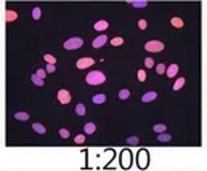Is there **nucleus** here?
<instances>
[{
  "label": "nucleus",
  "mask_w": 207,
  "mask_h": 171,
  "mask_svg": "<svg viewBox=\"0 0 207 171\" xmlns=\"http://www.w3.org/2000/svg\"><path fill=\"white\" fill-rule=\"evenodd\" d=\"M85 112H87V109H85L83 104H77L76 106V113L77 115H85Z\"/></svg>",
  "instance_id": "obj_24"
},
{
  "label": "nucleus",
  "mask_w": 207,
  "mask_h": 171,
  "mask_svg": "<svg viewBox=\"0 0 207 171\" xmlns=\"http://www.w3.org/2000/svg\"><path fill=\"white\" fill-rule=\"evenodd\" d=\"M43 59L47 61V64H56V58H55V56H52V54H45L43 56Z\"/></svg>",
  "instance_id": "obj_26"
},
{
  "label": "nucleus",
  "mask_w": 207,
  "mask_h": 171,
  "mask_svg": "<svg viewBox=\"0 0 207 171\" xmlns=\"http://www.w3.org/2000/svg\"><path fill=\"white\" fill-rule=\"evenodd\" d=\"M93 27H95V31L101 32V31H106V29H108V27H109V23L105 21V19H103V21H97Z\"/></svg>",
  "instance_id": "obj_10"
},
{
  "label": "nucleus",
  "mask_w": 207,
  "mask_h": 171,
  "mask_svg": "<svg viewBox=\"0 0 207 171\" xmlns=\"http://www.w3.org/2000/svg\"><path fill=\"white\" fill-rule=\"evenodd\" d=\"M138 166L140 168L148 166V150H145V149L138 152Z\"/></svg>",
  "instance_id": "obj_6"
},
{
  "label": "nucleus",
  "mask_w": 207,
  "mask_h": 171,
  "mask_svg": "<svg viewBox=\"0 0 207 171\" xmlns=\"http://www.w3.org/2000/svg\"><path fill=\"white\" fill-rule=\"evenodd\" d=\"M122 43H124V39H122V37H114V39L111 40V45L112 46H120Z\"/></svg>",
  "instance_id": "obj_25"
},
{
  "label": "nucleus",
  "mask_w": 207,
  "mask_h": 171,
  "mask_svg": "<svg viewBox=\"0 0 207 171\" xmlns=\"http://www.w3.org/2000/svg\"><path fill=\"white\" fill-rule=\"evenodd\" d=\"M185 82H186V80H185L183 77H180V79H177V80H175V83H173V90H175V91H178V90H180V88H183V85H185Z\"/></svg>",
  "instance_id": "obj_19"
},
{
  "label": "nucleus",
  "mask_w": 207,
  "mask_h": 171,
  "mask_svg": "<svg viewBox=\"0 0 207 171\" xmlns=\"http://www.w3.org/2000/svg\"><path fill=\"white\" fill-rule=\"evenodd\" d=\"M83 45V40L79 39V37H72V39H68L64 42V48L66 50H77Z\"/></svg>",
  "instance_id": "obj_3"
},
{
  "label": "nucleus",
  "mask_w": 207,
  "mask_h": 171,
  "mask_svg": "<svg viewBox=\"0 0 207 171\" xmlns=\"http://www.w3.org/2000/svg\"><path fill=\"white\" fill-rule=\"evenodd\" d=\"M170 24H172L173 27H177V29H182V27H185V21L182 19V18H178V16L172 18V19H170Z\"/></svg>",
  "instance_id": "obj_13"
},
{
  "label": "nucleus",
  "mask_w": 207,
  "mask_h": 171,
  "mask_svg": "<svg viewBox=\"0 0 207 171\" xmlns=\"http://www.w3.org/2000/svg\"><path fill=\"white\" fill-rule=\"evenodd\" d=\"M130 5L135 6V8H145L148 5V2H145V0H132Z\"/></svg>",
  "instance_id": "obj_18"
},
{
  "label": "nucleus",
  "mask_w": 207,
  "mask_h": 171,
  "mask_svg": "<svg viewBox=\"0 0 207 171\" xmlns=\"http://www.w3.org/2000/svg\"><path fill=\"white\" fill-rule=\"evenodd\" d=\"M71 93L68 91V90H60L58 91V101L61 102V104H69L71 102Z\"/></svg>",
  "instance_id": "obj_7"
},
{
  "label": "nucleus",
  "mask_w": 207,
  "mask_h": 171,
  "mask_svg": "<svg viewBox=\"0 0 207 171\" xmlns=\"http://www.w3.org/2000/svg\"><path fill=\"white\" fill-rule=\"evenodd\" d=\"M32 130H34L35 133H39V135H45V133H47V128H45L43 125H40V123H34V125H32Z\"/></svg>",
  "instance_id": "obj_16"
},
{
  "label": "nucleus",
  "mask_w": 207,
  "mask_h": 171,
  "mask_svg": "<svg viewBox=\"0 0 207 171\" xmlns=\"http://www.w3.org/2000/svg\"><path fill=\"white\" fill-rule=\"evenodd\" d=\"M60 136H61V138H69V131L66 130V128H61V130H60Z\"/></svg>",
  "instance_id": "obj_33"
},
{
  "label": "nucleus",
  "mask_w": 207,
  "mask_h": 171,
  "mask_svg": "<svg viewBox=\"0 0 207 171\" xmlns=\"http://www.w3.org/2000/svg\"><path fill=\"white\" fill-rule=\"evenodd\" d=\"M128 96H130V91H128V90L124 88V90H120V91H119V99H127Z\"/></svg>",
  "instance_id": "obj_28"
},
{
  "label": "nucleus",
  "mask_w": 207,
  "mask_h": 171,
  "mask_svg": "<svg viewBox=\"0 0 207 171\" xmlns=\"http://www.w3.org/2000/svg\"><path fill=\"white\" fill-rule=\"evenodd\" d=\"M106 42H108V37H106V34H103V35H98L97 39L93 40L92 45H93V48H101V46L105 45Z\"/></svg>",
  "instance_id": "obj_8"
},
{
  "label": "nucleus",
  "mask_w": 207,
  "mask_h": 171,
  "mask_svg": "<svg viewBox=\"0 0 207 171\" xmlns=\"http://www.w3.org/2000/svg\"><path fill=\"white\" fill-rule=\"evenodd\" d=\"M15 118L16 120H21V122H26V120H29V113H27V112H16L15 113Z\"/></svg>",
  "instance_id": "obj_17"
},
{
  "label": "nucleus",
  "mask_w": 207,
  "mask_h": 171,
  "mask_svg": "<svg viewBox=\"0 0 207 171\" xmlns=\"http://www.w3.org/2000/svg\"><path fill=\"white\" fill-rule=\"evenodd\" d=\"M74 141H76L77 144H83V141H85V136H83V135H77Z\"/></svg>",
  "instance_id": "obj_32"
},
{
  "label": "nucleus",
  "mask_w": 207,
  "mask_h": 171,
  "mask_svg": "<svg viewBox=\"0 0 207 171\" xmlns=\"http://www.w3.org/2000/svg\"><path fill=\"white\" fill-rule=\"evenodd\" d=\"M157 98V93L156 91H148V93H145L143 96H142V101L143 102H151V101H154Z\"/></svg>",
  "instance_id": "obj_9"
},
{
  "label": "nucleus",
  "mask_w": 207,
  "mask_h": 171,
  "mask_svg": "<svg viewBox=\"0 0 207 171\" xmlns=\"http://www.w3.org/2000/svg\"><path fill=\"white\" fill-rule=\"evenodd\" d=\"M138 27H140V29H143V31H145L146 27H148V23H146L145 19H140V21H138Z\"/></svg>",
  "instance_id": "obj_34"
},
{
  "label": "nucleus",
  "mask_w": 207,
  "mask_h": 171,
  "mask_svg": "<svg viewBox=\"0 0 207 171\" xmlns=\"http://www.w3.org/2000/svg\"><path fill=\"white\" fill-rule=\"evenodd\" d=\"M165 71H167L165 64L161 62V64H157V66H156V72H157V74H165Z\"/></svg>",
  "instance_id": "obj_29"
},
{
  "label": "nucleus",
  "mask_w": 207,
  "mask_h": 171,
  "mask_svg": "<svg viewBox=\"0 0 207 171\" xmlns=\"http://www.w3.org/2000/svg\"><path fill=\"white\" fill-rule=\"evenodd\" d=\"M92 102H93V104H103V102H106V94H105V93L95 94V96L92 98Z\"/></svg>",
  "instance_id": "obj_12"
},
{
  "label": "nucleus",
  "mask_w": 207,
  "mask_h": 171,
  "mask_svg": "<svg viewBox=\"0 0 207 171\" xmlns=\"http://www.w3.org/2000/svg\"><path fill=\"white\" fill-rule=\"evenodd\" d=\"M145 66H146V67H153V66H154V61H153L151 58H146V61H145Z\"/></svg>",
  "instance_id": "obj_36"
},
{
  "label": "nucleus",
  "mask_w": 207,
  "mask_h": 171,
  "mask_svg": "<svg viewBox=\"0 0 207 171\" xmlns=\"http://www.w3.org/2000/svg\"><path fill=\"white\" fill-rule=\"evenodd\" d=\"M137 75H138V80H140V82H145V80H146V72H145L143 69H140Z\"/></svg>",
  "instance_id": "obj_30"
},
{
  "label": "nucleus",
  "mask_w": 207,
  "mask_h": 171,
  "mask_svg": "<svg viewBox=\"0 0 207 171\" xmlns=\"http://www.w3.org/2000/svg\"><path fill=\"white\" fill-rule=\"evenodd\" d=\"M83 131H85L87 133V135H93V133H95L97 131V125H95V123H85V125H83Z\"/></svg>",
  "instance_id": "obj_15"
},
{
  "label": "nucleus",
  "mask_w": 207,
  "mask_h": 171,
  "mask_svg": "<svg viewBox=\"0 0 207 171\" xmlns=\"http://www.w3.org/2000/svg\"><path fill=\"white\" fill-rule=\"evenodd\" d=\"M31 80L34 82V85H37V87H43V83H45L40 77H37L35 74H32V75H31Z\"/></svg>",
  "instance_id": "obj_21"
},
{
  "label": "nucleus",
  "mask_w": 207,
  "mask_h": 171,
  "mask_svg": "<svg viewBox=\"0 0 207 171\" xmlns=\"http://www.w3.org/2000/svg\"><path fill=\"white\" fill-rule=\"evenodd\" d=\"M40 16H42V10H40L39 6H35L34 10H32V18H34L35 21H39V19H40Z\"/></svg>",
  "instance_id": "obj_23"
},
{
  "label": "nucleus",
  "mask_w": 207,
  "mask_h": 171,
  "mask_svg": "<svg viewBox=\"0 0 207 171\" xmlns=\"http://www.w3.org/2000/svg\"><path fill=\"white\" fill-rule=\"evenodd\" d=\"M120 165H122V168H128L132 165V154L128 150L120 152Z\"/></svg>",
  "instance_id": "obj_4"
},
{
  "label": "nucleus",
  "mask_w": 207,
  "mask_h": 171,
  "mask_svg": "<svg viewBox=\"0 0 207 171\" xmlns=\"http://www.w3.org/2000/svg\"><path fill=\"white\" fill-rule=\"evenodd\" d=\"M95 64V59L93 58H80L77 62H76V66H77V69H87V67H92V66Z\"/></svg>",
  "instance_id": "obj_5"
},
{
  "label": "nucleus",
  "mask_w": 207,
  "mask_h": 171,
  "mask_svg": "<svg viewBox=\"0 0 207 171\" xmlns=\"http://www.w3.org/2000/svg\"><path fill=\"white\" fill-rule=\"evenodd\" d=\"M165 74H167V77H169V79L175 77V75L178 74V66H177V64H170V66H169V69L165 71Z\"/></svg>",
  "instance_id": "obj_11"
},
{
  "label": "nucleus",
  "mask_w": 207,
  "mask_h": 171,
  "mask_svg": "<svg viewBox=\"0 0 207 171\" xmlns=\"http://www.w3.org/2000/svg\"><path fill=\"white\" fill-rule=\"evenodd\" d=\"M35 75H37V77H40V79L43 80V77L47 75V72H45V69H39V71L35 72Z\"/></svg>",
  "instance_id": "obj_35"
},
{
  "label": "nucleus",
  "mask_w": 207,
  "mask_h": 171,
  "mask_svg": "<svg viewBox=\"0 0 207 171\" xmlns=\"http://www.w3.org/2000/svg\"><path fill=\"white\" fill-rule=\"evenodd\" d=\"M170 139H172V136L169 135V133H161V135L157 136V141L159 142H169Z\"/></svg>",
  "instance_id": "obj_20"
},
{
  "label": "nucleus",
  "mask_w": 207,
  "mask_h": 171,
  "mask_svg": "<svg viewBox=\"0 0 207 171\" xmlns=\"http://www.w3.org/2000/svg\"><path fill=\"white\" fill-rule=\"evenodd\" d=\"M85 82H87L88 85H101V83L106 82V75L103 74L101 71H92V72L87 74Z\"/></svg>",
  "instance_id": "obj_1"
},
{
  "label": "nucleus",
  "mask_w": 207,
  "mask_h": 171,
  "mask_svg": "<svg viewBox=\"0 0 207 171\" xmlns=\"http://www.w3.org/2000/svg\"><path fill=\"white\" fill-rule=\"evenodd\" d=\"M55 71H56V67H55L53 64H47V67H45V72L47 74H53Z\"/></svg>",
  "instance_id": "obj_31"
},
{
  "label": "nucleus",
  "mask_w": 207,
  "mask_h": 171,
  "mask_svg": "<svg viewBox=\"0 0 207 171\" xmlns=\"http://www.w3.org/2000/svg\"><path fill=\"white\" fill-rule=\"evenodd\" d=\"M138 136H128L127 138V144H130V146H137L138 144Z\"/></svg>",
  "instance_id": "obj_27"
},
{
  "label": "nucleus",
  "mask_w": 207,
  "mask_h": 171,
  "mask_svg": "<svg viewBox=\"0 0 207 171\" xmlns=\"http://www.w3.org/2000/svg\"><path fill=\"white\" fill-rule=\"evenodd\" d=\"M165 130H167V126L162 125V123H159V125H154L153 126V131L154 133H159V135H161V133H165Z\"/></svg>",
  "instance_id": "obj_22"
},
{
  "label": "nucleus",
  "mask_w": 207,
  "mask_h": 171,
  "mask_svg": "<svg viewBox=\"0 0 207 171\" xmlns=\"http://www.w3.org/2000/svg\"><path fill=\"white\" fill-rule=\"evenodd\" d=\"M145 50L149 53H159L164 50V43L161 40H149L145 43Z\"/></svg>",
  "instance_id": "obj_2"
},
{
  "label": "nucleus",
  "mask_w": 207,
  "mask_h": 171,
  "mask_svg": "<svg viewBox=\"0 0 207 171\" xmlns=\"http://www.w3.org/2000/svg\"><path fill=\"white\" fill-rule=\"evenodd\" d=\"M5 19H7V23L16 21V19H18V13L13 11V10H7V11H5Z\"/></svg>",
  "instance_id": "obj_14"
}]
</instances>
